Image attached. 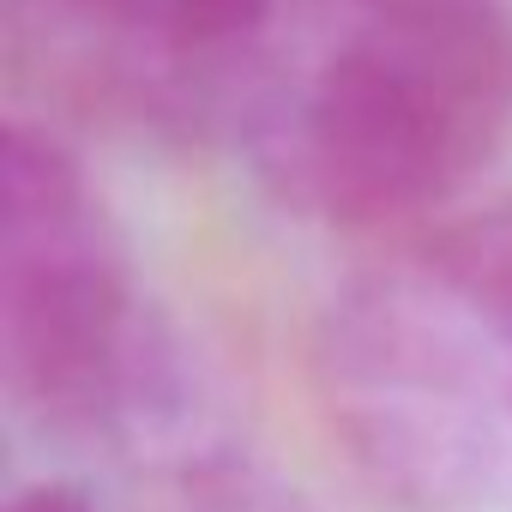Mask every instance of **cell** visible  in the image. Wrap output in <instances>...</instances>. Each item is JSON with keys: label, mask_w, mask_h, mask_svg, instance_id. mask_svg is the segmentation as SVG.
<instances>
[{"label": "cell", "mask_w": 512, "mask_h": 512, "mask_svg": "<svg viewBox=\"0 0 512 512\" xmlns=\"http://www.w3.org/2000/svg\"><path fill=\"white\" fill-rule=\"evenodd\" d=\"M314 392L392 500H512V193L434 211L326 302Z\"/></svg>", "instance_id": "obj_1"}, {"label": "cell", "mask_w": 512, "mask_h": 512, "mask_svg": "<svg viewBox=\"0 0 512 512\" xmlns=\"http://www.w3.org/2000/svg\"><path fill=\"white\" fill-rule=\"evenodd\" d=\"M260 187L326 229H410L512 145V0H356L241 115Z\"/></svg>", "instance_id": "obj_2"}, {"label": "cell", "mask_w": 512, "mask_h": 512, "mask_svg": "<svg viewBox=\"0 0 512 512\" xmlns=\"http://www.w3.org/2000/svg\"><path fill=\"white\" fill-rule=\"evenodd\" d=\"M0 380L55 434L115 428L157 380L127 241L85 163L31 121L0 139Z\"/></svg>", "instance_id": "obj_3"}, {"label": "cell", "mask_w": 512, "mask_h": 512, "mask_svg": "<svg viewBox=\"0 0 512 512\" xmlns=\"http://www.w3.org/2000/svg\"><path fill=\"white\" fill-rule=\"evenodd\" d=\"M13 49L85 109L157 133L247 115L253 43L272 0H7Z\"/></svg>", "instance_id": "obj_4"}, {"label": "cell", "mask_w": 512, "mask_h": 512, "mask_svg": "<svg viewBox=\"0 0 512 512\" xmlns=\"http://www.w3.org/2000/svg\"><path fill=\"white\" fill-rule=\"evenodd\" d=\"M7 512H97V506H91V494L73 488V482H37V488H19V494L7 500Z\"/></svg>", "instance_id": "obj_5"}]
</instances>
